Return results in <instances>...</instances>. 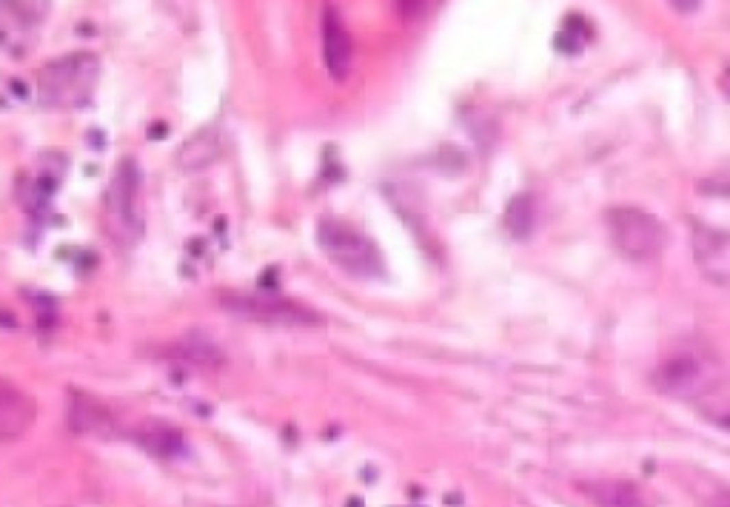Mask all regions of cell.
I'll list each match as a JSON object with an SVG mask.
<instances>
[{"label":"cell","mask_w":730,"mask_h":507,"mask_svg":"<svg viewBox=\"0 0 730 507\" xmlns=\"http://www.w3.org/2000/svg\"><path fill=\"white\" fill-rule=\"evenodd\" d=\"M34 416H38L34 399L0 376V439H21L34 425Z\"/></svg>","instance_id":"cell-7"},{"label":"cell","mask_w":730,"mask_h":507,"mask_svg":"<svg viewBox=\"0 0 730 507\" xmlns=\"http://www.w3.org/2000/svg\"><path fill=\"white\" fill-rule=\"evenodd\" d=\"M702 362L693 359L690 354L673 356L668 365L659 371V388L668 393H690L696 385H702Z\"/></svg>","instance_id":"cell-10"},{"label":"cell","mask_w":730,"mask_h":507,"mask_svg":"<svg viewBox=\"0 0 730 507\" xmlns=\"http://www.w3.org/2000/svg\"><path fill=\"white\" fill-rule=\"evenodd\" d=\"M68 425L77 433H92V436H103V439H112L114 436V416L97 399L77 393V391H72V399H68Z\"/></svg>","instance_id":"cell-9"},{"label":"cell","mask_w":730,"mask_h":507,"mask_svg":"<svg viewBox=\"0 0 730 507\" xmlns=\"http://www.w3.org/2000/svg\"><path fill=\"white\" fill-rule=\"evenodd\" d=\"M106 229L120 246H137L143 239V174L134 160H120L106 191Z\"/></svg>","instance_id":"cell-1"},{"label":"cell","mask_w":730,"mask_h":507,"mask_svg":"<svg viewBox=\"0 0 730 507\" xmlns=\"http://www.w3.org/2000/svg\"><path fill=\"white\" fill-rule=\"evenodd\" d=\"M317 246L320 251L351 276H382L386 265H382V254L374 242L357 231L354 225L342 222L337 217H323L317 222Z\"/></svg>","instance_id":"cell-2"},{"label":"cell","mask_w":730,"mask_h":507,"mask_svg":"<svg viewBox=\"0 0 730 507\" xmlns=\"http://www.w3.org/2000/svg\"><path fill=\"white\" fill-rule=\"evenodd\" d=\"M177 351H180L177 356H186L188 362H197V365H217L223 359L220 348L214 342H208L203 334H197V330H191L186 339H180Z\"/></svg>","instance_id":"cell-13"},{"label":"cell","mask_w":730,"mask_h":507,"mask_svg":"<svg viewBox=\"0 0 730 507\" xmlns=\"http://www.w3.org/2000/svg\"><path fill=\"white\" fill-rule=\"evenodd\" d=\"M323 57H325L328 75H331L337 83H342L351 75L354 43H351V34L345 29L337 6H325V12H323Z\"/></svg>","instance_id":"cell-6"},{"label":"cell","mask_w":730,"mask_h":507,"mask_svg":"<svg viewBox=\"0 0 730 507\" xmlns=\"http://www.w3.org/2000/svg\"><path fill=\"white\" fill-rule=\"evenodd\" d=\"M163 134H166V123H154V129L149 131V137H151V140H160Z\"/></svg>","instance_id":"cell-16"},{"label":"cell","mask_w":730,"mask_h":507,"mask_svg":"<svg viewBox=\"0 0 730 507\" xmlns=\"http://www.w3.org/2000/svg\"><path fill=\"white\" fill-rule=\"evenodd\" d=\"M134 439L140 442V447H146L149 453H154V456H160V459H175L186 450L180 430L163 425L160 419H146L143 428L134 433Z\"/></svg>","instance_id":"cell-11"},{"label":"cell","mask_w":730,"mask_h":507,"mask_svg":"<svg viewBox=\"0 0 730 507\" xmlns=\"http://www.w3.org/2000/svg\"><path fill=\"white\" fill-rule=\"evenodd\" d=\"M707 507H730V491H716L707 499Z\"/></svg>","instance_id":"cell-14"},{"label":"cell","mask_w":730,"mask_h":507,"mask_svg":"<svg viewBox=\"0 0 730 507\" xmlns=\"http://www.w3.org/2000/svg\"><path fill=\"white\" fill-rule=\"evenodd\" d=\"M722 425H725V428L730 430V413H727V416H722Z\"/></svg>","instance_id":"cell-18"},{"label":"cell","mask_w":730,"mask_h":507,"mask_svg":"<svg viewBox=\"0 0 730 507\" xmlns=\"http://www.w3.org/2000/svg\"><path fill=\"white\" fill-rule=\"evenodd\" d=\"M605 222L614 248L631 262L653 259L668 246V229L662 225V220H656L651 211H642V208L633 205L611 208Z\"/></svg>","instance_id":"cell-3"},{"label":"cell","mask_w":730,"mask_h":507,"mask_svg":"<svg viewBox=\"0 0 730 507\" xmlns=\"http://www.w3.org/2000/svg\"><path fill=\"white\" fill-rule=\"evenodd\" d=\"M274 271H266V276H260V285H266V288H274Z\"/></svg>","instance_id":"cell-17"},{"label":"cell","mask_w":730,"mask_h":507,"mask_svg":"<svg viewBox=\"0 0 730 507\" xmlns=\"http://www.w3.org/2000/svg\"><path fill=\"white\" fill-rule=\"evenodd\" d=\"M579 491L596 507H653L645 487L628 479H596L579 482Z\"/></svg>","instance_id":"cell-8"},{"label":"cell","mask_w":730,"mask_h":507,"mask_svg":"<svg viewBox=\"0 0 730 507\" xmlns=\"http://www.w3.org/2000/svg\"><path fill=\"white\" fill-rule=\"evenodd\" d=\"M220 157V134L217 129H203L194 137H188L180 146L177 163L186 171H203Z\"/></svg>","instance_id":"cell-12"},{"label":"cell","mask_w":730,"mask_h":507,"mask_svg":"<svg viewBox=\"0 0 730 507\" xmlns=\"http://www.w3.org/2000/svg\"><path fill=\"white\" fill-rule=\"evenodd\" d=\"M220 305L240 320H251V322H263L274 328H323L325 317L297 300H283L274 294H234V291H223L220 294Z\"/></svg>","instance_id":"cell-4"},{"label":"cell","mask_w":730,"mask_h":507,"mask_svg":"<svg viewBox=\"0 0 730 507\" xmlns=\"http://www.w3.org/2000/svg\"><path fill=\"white\" fill-rule=\"evenodd\" d=\"M719 89H722V94L730 100V68H725V72H722V77H719Z\"/></svg>","instance_id":"cell-15"},{"label":"cell","mask_w":730,"mask_h":507,"mask_svg":"<svg viewBox=\"0 0 730 507\" xmlns=\"http://www.w3.org/2000/svg\"><path fill=\"white\" fill-rule=\"evenodd\" d=\"M100 63L95 55H68L40 72V100L49 106H86L97 83Z\"/></svg>","instance_id":"cell-5"}]
</instances>
